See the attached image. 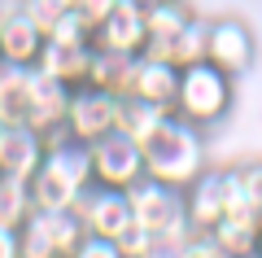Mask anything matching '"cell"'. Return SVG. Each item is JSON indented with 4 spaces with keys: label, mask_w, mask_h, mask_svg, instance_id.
<instances>
[{
    "label": "cell",
    "mask_w": 262,
    "mask_h": 258,
    "mask_svg": "<svg viewBox=\"0 0 262 258\" xmlns=\"http://www.w3.org/2000/svg\"><path fill=\"white\" fill-rule=\"evenodd\" d=\"M35 214L31 202V184L18 175H0V228H27V219Z\"/></svg>",
    "instance_id": "obj_21"
},
{
    "label": "cell",
    "mask_w": 262,
    "mask_h": 258,
    "mask_svg": "<svg viewBox=\"0 0 262 258\" xmlns=\"http://www.w3.org/2000/svg\"><path fill=\"white\" fill-rule=\"evenodd\" d=\"M31 228H39V236L48 241V249H53V258H75L79 254V245L88 241V232H83V223H79V214L75 210H35L31 214Z\"/></svg>",
    "instance_id": "obj_16"
},
{
    "label": "cell",
    "mask_w": 262,
    "mask_h": 258,
    "mask_svg": "<svg viewBox=\"0 0 262 258\" xmlns=\"http://www.w3.org/2000/svg\"><path fill=\"white\" fill-rule=\"evenodd\" d=\"M236 175H241V184L249 188V197L262 206V162H245V166H236Z\"/></svg>",
    "instance_id": "obj_30"
},
{
    "label": "cell",
    "mask_w": 262,
    "mask_h": 258,
    "mask_svg": "<svg viewBox=\"0 0 262 258\" xmlns=\"http://www.w3.org/2000/svg\"><path fill=\"white\" fill-rule=\"evenodd\" d=\"M136 5H153V0H136Z\"/></svg>",
    "instance_id": "obj_34"
},
{
    "label": "cell",
    "mask_w": 262,
    "mask_h": 258,
    "mask_svg": "<svg viewBox=\"0 0 262 258\" xmlns=\"http://www.w3.org/2000/svg\"><path fill=\"white\" fill-rule=\"evenodd\" d=\"M232 105H236V79L223 74L214 62H192L179 70V92L170 114H179L184 123L206 131V127H219L232 114Z\"/></svg>",
    "instance_id": "obj_3"
},
{
    "label": "cell",
    "mask_w": 262,
    "mask_h": 258,
    "mask_svg": "<svg viewBox=\"0 0 262 258\" xmlns=\"http://www.w3.org/2000/svg\"><path fill=\"white\" fill-rule=\"evenodd\" d=\"M258 232H262V219H236V214H223L219 228L206 232V236H214L219 249H227L232 258H245V254H253V245H258Z\"/></svg>",
    "instance_id": "obj_22"
},
{
    "label": "cell",
    "mask_w": 262,
    "mask_h": 258,
    "mask_svg": "<svg viewBox=\"0 0 262 258\" xmlns=\"http://www.w3.org/2000/svg\"><path fill=\"white\" fill-rule=\"evenodd\" d=\"M39 162H44V136L31 131V127H9V123H0V175L31 180Z\"/></svg>",
    "instance_id": "obj_15"
},
{
    "label": "cell",
    "mask_w": 262,
    "mask_h": 258,
    "mask_svg": "<svg viewBox=\"0 0 262 258\" xmlns=\"http://www.w3.org/2000/svg\"><path fill=\"white\" fill-rule=\"evenodd\" d=\"M0 27H5V9H0Z\"/></svg>",
    "instance_id": "obj_33"
},
{
    "label": "cell",
    "mask_w": 262,
    "mask_h": 258,
    "mask_svg": "<svg viewBox=\"0 0 262 258\" xmlns=\"http://www.w3.org/2000/svg\"><path fill=\"white\" fill-rule=\"evenodd\" d=\"M88 153H92V184H101V188L127 193L131 184L144 180V149L127 131H110V136L92 140Z\"/></svg>",
    "instance_id": "obj_4"
},
{
    "label": "cell",
    "mask_w": 262,
    "mask_h": 258,
    "mask_svg": "<svg viewBox=\"0 0 262 258\" xmlns=\"http://www.w3.org/2000/svg\"><path fill=\"white\" fill-rule=\"evenodd\" d=\"M118 105H122V96H114V92L75 88L70 92V110H66V136L79 140V145H92V140L118 131Z\"/></svg>",
    "instance_id": "obj_7"
},
{
    "label": "cell",
    "mask_w": 262,
    "mask_h": 258,
    "mask_svg": "<svg viewBox=\"0 0 262 258\" xmlns=\"http://www.w3.org/2000/svg\"><path fill=\"white\" fill-rule=\"evenodd\" d=\"M31 83H35V70H27V66H0V123L27 127Z\"/></svg>",
    "instance_id": "obj_18"
},
{
    "label": "cell",
    "mask_w": 262,
    "mask_h": 258,
    "mask_svg": "<svg viewBox=\"0 0 262 258\" xmlns=\"http://www.w3.org/2000/svg\"><path fill=\"white\" fill-rule=\"evenodd\" d=\"M175 92H179V66H175V62H166V57H149V53L136 57L127 96L170 110V105H175Z\"/></svg>",
    "instance_id": "obj_12"
},
{
    "label": "cell",
    "mask_w": 262,
    "mask_h": 258,
    "mask_svg": "<svg viewBox=\"0 0 262 258\" xmlns=\"http://www.w3.org/2000/svg\"><path fill=\"white\" fill-rule=\"evenodd\" d=\"M75 214H79V223H83L88 236H101V241H118L122 232L131 228V202H127V193H118V188L92 184L83 197H79Z\"/></svg>",
    "instance_id": "obj_8"
},
{
    "label": "cell",
    "mask_w": 262,
    "mask_h": 258,
    "mask_svg": "<svg viewBox=\"0 0 262 258\" xmlns=\"http://www.w3.org/2000/svg\"><path fill=\"white\" fill-rule=\"evenodd\" d=\"M75 258H127L122 254L118 245H114V241H101V236H88L83 245H79V254Z\"/></svg>",
    "instance_id": "obj_29"
},
{
    "label": "cell",
    "mask_w": 262,
    "mask_h": 258,
    "mask_svg": "<svg viewBox=\"0 0 262 258\" xmlns=\"http://www.w3.org/2000/svg\"><path fill=\"white\" fill-rule=\"evenodd\" d=\"M140 149H144V175L166 188H179V193L206 171V136H201V127L184 123L179 114H166L162 127Z\"/></svg>",
    "instance_id": "obj_1"
},
{
    "label": "cell",
    "mask_w": 262,
    "mask_h": 258,
    "mask_svg": "<svg viewBox=\"0 0 262 258\" xmlns=\"http://www.w3.org/2000/svg\"><path fill=\"white\" fill-rule=\"evenodd\" d=\"M206 62H214L223 74L241 79L258 62V35L245 18H210L206 27Z\"/></svg>",
    "instance_id": "obj_6"
},
{
    "label": "cell",
    "mask_w": 262,
    "mask_h": 258,
    "mask_svg": "<svg viewBox=\"0 0 262 258\" xmlns=\"http://www.w3.org/2000/svg\"><path fill=\"white\" fill-rule=\"evenodd\" d=\"M31 184V202L35 210H75L79 197L92 188V153L79 140H57V145L44 149V162L35 166V175L27 180Z\"/></svg>",
    "instance_id": "obj_2"
},
{
    "label": "cell",
    "mask_w": 262,
    "mask_h": 258,
    "mask_svg": "<svg viewBox=\"0 0 262 258\" xmlns=\"http://www.w3.org/2000/svg\"><path fill=\"white\" fill-rule=\"evenodd\" d=\"M48 44H66V48H88L92 44V27H88L83 18H79L75 9L61 13V18L48 22Z\"/></svg>",
    "instance_id": "obj_24"
},
{
    "label": "cell",
    "mask_w": 262,
    "mask_h": 258,
    "mask_svg": "<svg viewBox=\"0 0 262 258\" xmlns=\"http://www.w3.org/2000/svg\"><path fill=\"white\" fill-rule=\"evenodd\" d=\"M88 62H92V44L88 48H66V44H48L44 39V53H39L35 70L57 79V83H66V88H83L88 83Z\"/></svg>",
    "instance_id": "obj_17"
},
{
    "label": "cell",
    "mask_w": 262,
    "mask_h": 258,
    "mask_svg": "<svg viewBox=\"0 0 262 258\" xmlns=\"http://www.w3.org/2000/svg\"><path fill=\"white\" fill-rule=\"evenodd\" d=\"M131 66H136V57H127V53H105V48H92V62H88V83H83V88H101V92L127 96Z\"/></svg>",
    "instance_id": "obj_19"
},
{
    "label": "cell",
    "mask_w": 262,
    "mask_h": 258,
    "mask_svg": "<svg viewBox=\"0 0 262 258\" xmlns=\"http://www.w3.org/2000/svg\"><path fill=\"white\" fill-rule=\"evenodd\" d=\"M149 236H153L149 228H140V223L131 219V228L122 232V236L114 241V245H118V249H122V254H127V258H140V254H144V245H149Z\"/></svg>",
    "instance_id": "obj_27"
},
{
    "label": "cell",
    "mask_w": 262,
    "mask_h": 258,
    "mask_svg": "<svg viewBox=\"0 0 262 258\" xmlns=\"http://www.w3.org/2000/svg\"><path fill=\"white\" fill-rule=\"evenodd\" d=\"M166 114H170V110H162V105L136 101V96H122V105H118V131H127L136 145H144V140L162 127V118H166Z\"/></svg>",
    "instance_id": "obj_20"
},
{
    "label": "cell",
    "mask_w": 262,
    "mask_h": 258,
    "mask_svg": "<svg viewBox=\"0 0 262 258\" xmlns=\"http://www.w3.org/2000/svg\"><path fill=\"white\" fill-rule=\"evenodd\" d=\"M44 22L27 9V5H13L5 9V27H0V66H27L35 70L39 53H44Z\"/></svg>",
    "instance_id": "obj_9"
},
{
    "label": "cell",
    "mask_w": 262,
    "mask_h": 258,
    "mask_svg": "<svg viewBox=\"0 0 262 258\" xmlns=\"http://www.w3.org/2000/svg\"><path fill=\"white\" fill-rule=\"evenodd\" d=\"M92 48L140 57V48H144V5H136V0H118L114 13L92 31Z\"/></svg>",
    "instance_id": "obj_11"
},
{
    "label": "cell",
    "mask_w": 262,
    "mask_h": 258,
    "mask_svg": "<svg viewBox=\"0 0 262 258\" xmlns=\"http://www.w3.org/2000/svg\"><path fill=\"white\" fill-rule=\"evenodd\" d=\"M253 254H258V258H262V232H258V245H253Z\"/></svg>",
    "instance_id": "obj_32"
},
{
    "label": "cell",
    "mask_w": 262,
    "mask_h": 258,
    "mask_svg": "<svg viewBox=\"0 0 262 258\" xmlns=\"http://www.w3.org/2000/svg\"><path fill=\"white\" fill-rule=\"evenodd\" d=\"M206 27H210V18L196 13V18L175 35V44H170V62H175L179 70L192 66V62H206Z\"/></svg>",
    "instance_id": "obj_23"
},
{
    "label": "cell",
    "mask_w": 262,
    "mask_h": 258,
    "mask_svg": "<svg viewBox=\"0 0 262 258\" xmlns=\"http://www.w3.org/2000/svg\"><path fill=\"white\" fill-rule=\"evenodd\" d=\"M227 214V171H201L184 188V219L192 232H214L219 219Z\"/></svg>",
    "instance_id": "obj_10"
},
{
    "label": "cell",
    "mask_w": 262,
    "mask_h": 258,
    "mask_svg": "<svg viewBox=\"0 0 262 258\" xmlns=\"http://www.w3.org/2000/svg\"><path fill=\"white\" fill-rule=\"evenodd\" d=\"M127 202H131V219L149 228L153 236H170V232H192L184 219V193L179 188H166L158 180L144 175L140 184L127 188Z\"/></svg>",
    "instance_id": "obj_5"
},
{
    "label": "cell",
    "mask_w": 262,
    "mask_h": 258,
    "mask_svg": "<svg viewBox=\"0 0 262 258\" xmlns=\"http://www.w3.org/2000/svg\"><path fill=\"white\" fill-rule=\"evenodd\" d=\"M192 18H196V13H192L188 0H153V5H144V48H140V53L166 57V62H170V44H175V35Z\"/></svg>",
    "instance_id": "obj_13"
},
{
    "label": "cell",
    "mask_w": 262,
    "mask_h": 258,
    "mask_svg": "<svg viewBox=\"0 0 262 258\" xmlns=\"http://www.w3.org/2000/svg\"><path fill=\"white\" fill-rule=\"evenodd\" d=\"M114 5H118V0H75V13L96 31V27H101V22L114 13Z\"/></svg>",
    "instance_id": "obj_26"
},
{
    "label": "cell",
    "mask_w": 262,
    "mask_h": 258,
    "mask_svg": "<svg viewBox=\"0 0 262 258\" xmlns=\"http://www.w3.org/2000/svg\"><path fill=\"white\" fill-rule=\"evenodd\" d=\"M22 5H27V9L44 22V31H48V22H53V18H61V13L75 9V0H22Z\"/></svg>",
    "instance_id": "obj_28"
},
{
    "label": "cell",
    "mask_w": 262,
    "mask_h": 258,
    "mask_svg": "<svg viewBox=\"0 0 262 258\" xmlns=\"http://www.w3.org/2000/svg\"><path fill=\"white\" fill-rule=\"evenodd\" d=\"M70 92L66 83L48 79V74L35 70V83H31V114L27 127L39 131V136H53V131H66V110H70Z\"/></svg>",
    "instance_id": "obj_14"
},
{
    "label": "cell",
    "mask_w": 262,
    "mask_h": 258,
    "mask_svg": "<svg viewBox=\"0 0 262 258\" xmlns=\"http://www.w3.org/2000/svg\"><path fill=\"white\" fill-rule=\"evenodd\" d=\"M0 258H22V232L0 228Z\"/></svg>",
    "instance_id": "obj_31"
},
{
    "label": "cell",
    "mask_w": 262,
    "mask_h": 258,
    "mask_svg": "<svg viewBox=\"0 0 262 258\" xmlns=\"http://www.w3.org/2000/svg\"><path fill=\"white\" fill-rule=\"evenodd\" d=\"M188 245H192V232H170V236H149L140 258H188Z\"/></svg>",
    "instance_id": "obj_25"
},
{
    "label": "cell",
    "mask_w": 262,
    "mask_h": 258,
    "mask_svg": "<svg viewBox=\"0 0 262 258\" xmlns=\"http://www.w3.org/2000/svg\"><path fill=\"white\" fill-rule=\"evenodd\" d=\"M245 258H258V254H245Z\"/></svg>",
    "instance_id": "obj_35"
}]
</instances>
